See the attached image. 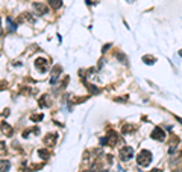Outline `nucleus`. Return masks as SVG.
Segmentation results:
<instances>
[{"instance_id": "aec40b11", "label": "nucleus", "mask_w": 182, "mask_h": 172, "mask_svg": "<svg viewBox=\"0 0 182 172\" xmlns=\"http://www.w3.org/2000/svg\"><path fill=\"white\" fill-rule=\"evenodd\" d=\"M0 24H2V20H0Z\"/></svg>"}, {"instance_id": "39448f33", "label": "nucleus", "mask_w": 182, "mask_h": 172, "mask_svg": "<svg viewBox=\"0 0 182 172\" xmlns=\"http://www.w3.org/2000/svg\"><path fill=\"white\" fill-rule=\"evenodd\" d=\"M34 9L38 14H47L49 12V8L46 6V5H43V3H40V2H35L34 3Z\"/></svg>"}, {"instance_id": "a211bd4d", "label": "nucleus", "mask_w": 182, "mask_h": 172, "mask_svg": "<svg viewBox=\"0 0 182 172\" xmlns=\"http://www.w3.org/2000/svg\"><path fill=\"white\" fill-rule=\"evenodd\" d=\"M0 35H2V29H0Z\"/></svg>"}, {"instance_id": "f03ea898", "label": "nucleus", "mask_w": 182, "mask_h": 172, "mask_svg": "<svg viewBox=\"0 0 182 172\" xmlns=\"http://www.w3.org/2000/svg\"><path fill=\"white\" fill-rule=\"evenodd\" d=\"M132 155H134V149L129 148V146H125V148L120 149V159L123 161H127L129 159H132Z\"/></svg>"}, {"instance_id": "20e7f679", "label": "nucleus", "mask_w": 182, "mask_h": 172, "mask_svg": "<svg viewBox=\"0 0 182 172\" xmlns=\"http://www.w3.org/2000/svg\"><path fill=\"white\" fill-rule=\"evenodd\" d=\"M152 139H155V140H159V142H162L164 139H165V133L159 128V126H156L153 131H152Z\"/></svg>"}, {"instance_id": "6ab92c4d", "label": "nucleus", "mask_w": 182, "mask_h": 172, "mask_svg": "<svg viewBox=\"0 0 182 172\" xmlns=\"http://www.w3.org/2000/svg\"><path fill=\"white\" fill-rule=\"evenodd\" d=\"M85 172H91V171H85Z\"/></svg>"}, {"instance_id": "2eb2a0df", "label": "nucleus", "mask_w": 182, "mask_h": 172, "mask_svg": "<svg viewBox=\"0 0 182 172\" xmlns=\"http://www.w3.org/2000/svg\"><path fill=\"white\" fill-rule=\"evenodd\" d=\"M127 2H129V3H132V2H134V0H127Z\"/></svg>"}, {"instance_id": "4468645a", "label": "nucleus", "mask_w": 182, "mask_h": 172, "mask_svg": "<svg viewBox=\"0 0 182 172\" xmlns=\"http://www.w3.org/2000/svg\"><path fill=\"white\" fill-rule=\"evenodd\" d=\"M150 172H161V171H159V169H152Z\"/></svg>"}, {"instance_id": "ddd939ff", "label": "nucleus", "mask_w": 182, "mask_h": 172, "mask_svg": "<svg viewBox=\"0 0 182 172\" xmlns=\"http://www.w3.org/2000/svg\"><path fill=\"white\" fill-rule=\"evenodd\" d=\"M5 146H6V145H5V142H0V154H3V152L6 151V149H5Z\"/></svg>"}, {"instance_id": "1a4fd4ad", "label": "nucleus", "mask_w": 182, "mask_h": 172, "mask_svg": "<svg viewBox=\"0 0 182 172\" xmlns=\"http://www.w3.org/2000/svg\"><path fill=\"white\" fill-rule=\"evenodd\" d=\"M2 131H3L6 136H12V128L8 125V124H3V125H2Z\"/></svg>"}, {"instance_id": "6e6552de", "label": "nucleus", "mask_w": 182, "mask_h": 172, "mask_svg": "<svg viewBox=\"0 0 182 172\" xmlns=\"http://www.w3.org/2000/svg\"><path fill=\"white\" fill-rule=\"evenodd\" d=\"M49 5H50L52 8L58 9V8H61V6H62V0H49Z\"/></svg>"}, {"instance_id": "7ed1b4c3", "label": "nucleus", "mask_w": 182, "mask_h": 172, "mask_svg": "<svg viewBox=\"0 0 182 172\" xmlns=\"http://www.w3.org/2000/svg\"><path fill=\"white\" fill-rule=\"evenodd\" d=\"M35 67L38 72H46V70L49 69V63H47V59H43V58H38L36 61H35Z\"/></svg>"}, {"instance_id": "9b49d317", "label": "nucleus", "mask_w": 182, "mask_h": 172, "mask_svg": "<svg viewBox=\"0 0 182 172\" xmlns=\"http://www.w3.org/2000/svg\"><path fill=\"white\" fill-rule=\"evenodd\" d=\"M38 154H40V157H41V159H49V155H50V154H49V151H46V149H40V151H38Z\"/></svg>"}, {"instance_id": "f3484780", "label": "nucleus", "mask_w": 182, "mask_h": 172, "mask_svg": "<svg viewBox=\"0 0 182 172\" xmlns=\"http://www.w3.org/2000/svg\"><path fill=\"white\" fill-rule=\"evenodd\" d=\"M179 55H181V57H182V52H179Z\"/></svg>"}, {"instance_id": "f257e3e1", "label": "nucleus", "mask_w": 182, "mask_h": 172, "mask_svg": "<svg viewBox=\"0 0 182 172\" xmlns=\"http://www.w3.org/2000/svg\"><path fill=\"white\" fill-rule=\"evenodd\" d=\"M150 160H152V152L147 151V149L140 151V154L136 155V161H138L140 166H149V164H150Z\"/></svg>"}, {"instance_id": "0eeeda50", "label": "nucleus", "mask_w": 182, "mask_h": 172, "mask_svg": "<svg viewBox=\"0 0 182 172\" xmlns=\"http://www.w3.org/2000/svg\"><path fill=\"white\" fill-rule=\"evenodd\" d=\"M9 166H11V163L8 160H0V172H6L9 169Z\"/></svg>"}, {"instance_id": "f8f14e48", "label": "nucleus", "mask_w": 182, "mask_h": 172, "mask_svg": "<svg viewBox=\"0 0 182 172\" xmlns=\"http://www.w3.org/2000/svg\"><path fill=\"white\" fill-rule=\"evenodd\" d=\"M143 61H144L146 64H153V63H155V58L153 57H144L143 58Z\"/></svg>"}, {"instance_id": "423d86ee", "label": "nucleus", "mask_w": 182, "mask_h": 172, "mask_svg": "<svg viewBox=\"0 0 182 172\" xmlns=\"http://www.w3.org/2000/svg\"><path fill=\"white\" fill-rule=\"evenodd\" d=\"M55 142H56V134H49V136L44 139L46 146H52V145H53Z\"/></svg>"}, {"instance_id": "9d476101", "label": "nucleus", "mask_w": 182, "mask_h": 172, "mask_svg": "<svg viewBox=\"0 0 182 172\" xmlns=\"http://www.w3.org/2000/svg\"><path fill=\"white\" fill-rule=\"evenodd\" d=\"M40 105H41V107H49V105H50V101H49V96H47V94H44V96L40 99Z\"/></svg>"}, {"instance_id": "dca6fc26", "label": "nucleus", "mask_w": 182, "mask_h": 172, "mask_svg": "<svg viewBox=\"0 0 182 172\" xmlns=\"http://www.w3.org/2000/svg\"><path fill=\"white\" fill-rule=\"evenodd\" d=\"M175 172H182V169H179V171H175Z\"/></svg>"}]
</instances>
